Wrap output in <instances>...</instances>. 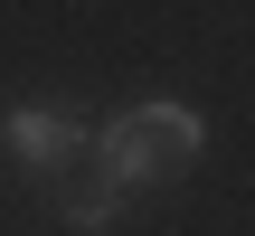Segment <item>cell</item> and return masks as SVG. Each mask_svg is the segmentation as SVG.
<instances>
[{
  "label": "cell",
  "mask_w": 255,
  "mask_h": 236,
  "mask_svg": "<svg viewBox=\"0 0 255 236\" xmlns=\"http://www.w3.org/2000/svg\"><path fill=\"white\" fill-rule=\"evenodd\" d=\"M85 151H95V170H104L114 189H151V180H180V170L208 151V123H199L189 104H123Z\"/></svg>",
  "instance_id": "cell-1"
},
{
  "label": "cell",
  "mask_w": 255,
  "mask_h": 236,
  "mask_svg": "<svg viewBox=\"0 0 255 236\" xmlns=\"http://www.w3.org/2000/svg\"><path fill=\"white\" fill-rule=\"evenodd\" d=\"M114 199H123L114 180H95V189H76V199H66V227H85V236H104V227H114Z\"/></svg>",
  "instance_id": "cell-3"
},
{
  "label": "cell",
  "mask_w": 255,
  "mask_h": 236,
  "mask_svg": "<svg viewBox=\"0 0 255 236\" xmlns=\"http://www.w3.org/2000/svg\"><path fill=\"white\" fill-rule=\"evenodd\" d=\"M0 151L19 170H57L66 151H85V123L57 114V104H19V114H0Z\"/></svg>",
  "instance_id": "cell-2"
}]
</instances>
